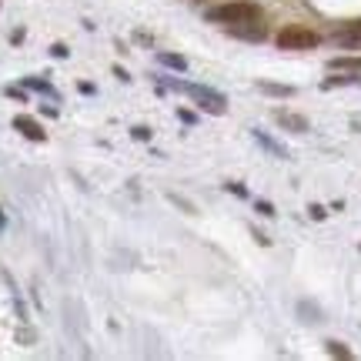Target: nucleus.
Here are the masks:
<instances>
[{
	"label": "nucleus",
	"mask_w": 361,
	"mask_h": 361,
	"mask_svg": "<svg viewBox=\"0 0 361 361\" xmlns=\"http://www.w3.org/2000/svg\"><path fill=\"white\" fill-rule=\"evenodd\" d=\"M274 44H278L281 51H311V47H318V44H322V37H318L311 27H305V24H288V27L278 30Z\"/></svg>",
	"instance_id": "f257e3e1"
},
{
	"label": "nucleus",
	"mask_w": 361,
	"mask_h": 361,
	"mask_svg": "<svg viewBox=\"0 0 361 361\" xmlns=\"http://www.w3.org/2000/svg\"><path fill=\"white\" fill-rule=\"evenodd\" d=\"M255 17H261V11L255 4H247V0H234V4H221L214 11H207L211 24H224V27L245 24V20H255Z\"/></svg>",
	"instance_id": "f03ea898"
},
{
	"label": "nucleus",
	"mask_w": 361,
	"mask_h": 361,
	"mask_svg": "<svg viewBox=\"0 0 361 361\" xmlns=\"http://www.w3.org/2000/svg\"><path fill=\"white\" fill-rule=\"evenodd\" d=\"M178 90H184L191 101H197V107H204L211 114H224L228 111V101H224V94H218L214 87H201V84H174Z\"/></svg>",
	"instance_id": "7ed1b4c3"
},
{
	"label": "nucleus",
	"mask_w": 361,
	"mask_h": 361,
	"mask_svg": "<svg viewBox=\"0 0 361 361\" xmlns=\"http://www.w3.org/2000/svg\"><path fill=\"white\" fill-rule=\"evenodd\" d=\"M228 34L234 37H245V40H264V17H255V20H245V24H231L228 27Z\"/></svg>",
	"instance_id": "20e7f679"
},
{
	"label": "nucleus",
	"mask_w": 361,
	"mask_h": 361,
	"mask_svg": "<svg viewBox=\"0 0 361 361\" xmlns=\"http://www.w3.org/2000/svg\"><path fill=\"white\" fill-rule=\"evenodd\" d=\"M13 128L20 130V134H24L27 141H44V137H47V134H44V130H40V124L37 121H34V117H27V114H17L13 117Z\"/></svg>",
	"instance_id": "39448f33"
},
{
	"label": "nucleus",
	"mask_w": 361,
	"mask_h": 361,
	"mask_svg": "<svg viewBox=\"0 0 361 361\" xmlns=\"http://www.w3.org/2000/svg\"><path fill=\"white\" fill-rule=\"evenodd\" d=\"M278 124H281V128H291V130H298V134H305V130H308V121H305V117H298V114H288V111H278Z\"/></svg>",
	"instance_id": "423d86ee"
},
{
	"label": "nucleus",
	"mask_w": 361,
	"mask_h": 361,
	"mask_svg": "<svg viewBox=\"0 0 361 361\" xmlns=\"http://www.w3.org/2000/svg\"><path fill=\"white\" fill-rule=\"evenodd\" d=\"M328 67L331 71H355V74H361V57H335Z\"/></svg>",
	"instance_id": "0eeeda50"
},
{
	"label": "nucleus",
	"mask_w": 361,
	"mask_h": 361,
	"mask_svg": "<svg viewBox=\"0 0 361 361\" xmlns=\"http://www.w3.org/2000/svg\"><path fill=\"white\" fill-rule=\"evenodd\" d=\"M161 64L174 67V71H184V67H188V61H184V57H178V54H161Z\"/></svg>",
	"instance_id": "6e6552de"
},
{
	"label": "nucleus",
	"mask_w": 361,
	"mask_h": 361,
	"mask_svg": "<svg viewBox=\"0 0 361 361\" xmlns=\"http://www.w3.org/2000/svg\"><path fill=\"white\" fill-rule=\"evenodd\" d=\"M255 137H258L261 144H264V147H268L271 154H278V157H284V147H278V144L271 141V137H264V134H261V130H255Z\"/></svg>",
	"instance_id": "1a4fd4ad"
},
{
	"label": "nucleus",
	"mask_w": 361,
	"mask_h": 361,
	"mask_svg": "<svg viewBox=\"0 0 361 361\" xmlns=\"http://www.w3.org/2000/svg\"><path fill=\"white\" fill-rule=\"evenodd\" d=\"M328 351L335 355V358H351V351L341 345V341H328Z\"/></svg>",
	"instance_id": "9d476101"
},
{
	"label": "nucleus",
	"mask_w": 361,
	"mask_h": 361,
	"mask_svg": "<svg viewBox=\"0 0 361 361\" xmlns=\"http://www.w3.org/2000/svg\"><path fill=\"white\" fill-rule=\"evenodd\" d=\"M261 90H268V94H281V97H291V94H295L291 87H281V84H261Z\"/></svg>",
	"instance_id": "9b49d317"
},
{
	"label": "nucleus",
	"mask_w": 361,
	"mask_h": 361,
	"mask_svg": "<svg viewBox=\"0 0 361 361\" xmlns=\"http://www.w3.org/2000/svg\"><path fill=\"white\" fill-rule=\"evenodd\" d=\"M27 87L44 90V94H54V90H51V84H47V80H37V78H27Z\"/></svg>",
	"instance_id": "f8f14e48"
},
{
	"label": "nucleus",
	"mask_w": 361,
	"mask_h": 361,
	"mask_svg": "<svg viewBox=\"0 0 361 361\" xmlns=\"http://www.w3.org/2000/svg\"><path fill=\"white\" fill-rule=\"evenodd\" d=\"M228 191H231V194H238V197H245V188H241V184H228Z\"/></svg>",
	"instance_id": "ddd939ff"
},
{
	"label": "nucleus",
	"mask_w": 361,
	"mask_h": 361,
	"mask_svg": "<svg viewBox=\"0 0 361 361\" xmlns=\"http://www.w3.org/2000/svg\"><path fill=\"white\" fill-rule=\"evenodd\" d=\"M258 211H261V214H274V207H271L268 201H258Z\"/></svg>",
	"instance_id": "4468645a"
},
{
	"label": "nucleus",
	"mask_w": 361,
	"mask_h": 361,
	"mask_svg": "<svg viewBox=\"0 0 361 361\" xmlns=\"http://www.w3.org/2000/svg\"><path fill=\"white\" fill-rule=\"evenodd\" d=\"M0 228H4V214H0Z\"/></svg>",
	"instance_id": "2eb2a0df"
}]
</instances>
